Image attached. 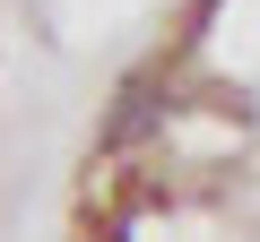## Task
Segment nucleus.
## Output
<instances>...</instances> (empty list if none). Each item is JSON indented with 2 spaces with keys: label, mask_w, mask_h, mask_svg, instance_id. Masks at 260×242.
Instances as JSON below:
<instances>
[{
  "label": "nucleus",
  "mask_w": 260,
  "mask_h": 242,
  "mask_svg": "<svg viewBox=\"0 0 260 242\" xmlns=\"http://www.w3.org/2000/svg\"><path fill=\"white\" fill-rule=\"evenodd\" d=\"M70 242H260V0H182L104 95Z\"/></svg>",
  "instance_id": "1"
}]
</instances>
